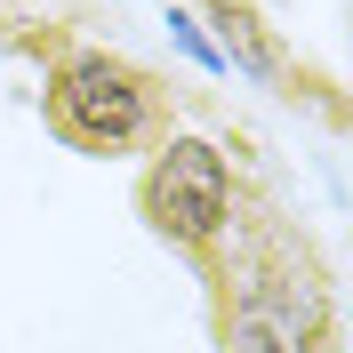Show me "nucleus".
Here are the masks:
<instances>
[{
	"label": "nucleus",
	"mask_w": 353,
	"mask_h": 353,
	"mask_svg": "<svg viewBox=\"0 0 353 353\" xmlns=\"http://www.w3.org/2000/svg\"><path fill=\"white\" fill-rule=\"evenodd\" d=\"M41 121L88 161H129L169 137V81L121 48H65L41 81Z\"/></svg>",
	"instance_id": "nucleus-1"
},
{
	"label": "nucleus",
	"mask_w": 353,
	"mask_h": 353,
	"mask_svg": "<svg viewBox=\"0 0 353 353\" xmlns=\"http://www.w3.org/2000/svg\"><path fill=\"white\" fill-rule=\"evenodd\" d=\"M217 345L225 353H337V313L330 289L305 257L281 241L241 249L217 265Z\"/></svg>",
	"instance_id": "nucleus-2"
},
{
	"label": "nucleus",
	"mask_w": 353,
	"mask_h": 353,
	"mask_svg": "<svg viewBox=\"0 0 353 353\" xmlns=\"http://www.w3.org/2000/svg\"><path fill=\"white\" fill-rule=\"evenodd\" d=\"M137 217L153 225L169 249L209 257L233 233V161L209 137H161L145 176H137Z\"/></svg>",
	"instance_id": "nucleus-3"
},
{
	"label": "nucleus",
	"mask_w": 353,
	"mask_h": 353,
	"mask_svg": "<svg viewBox=\"0 0 353 353\" xmlns=\"http://www.w3.org/2000/svg\"><path fill=\"white\" fill-rule=\"evenodd\" d=\"M201 8H209V24H217V41H209V48H217L233 72H249V81H273V88H289V81H297L289 48L273 41V24L249 8V0H201Z\"/></svg>",
	"instance_id": "nucleus-4"
},
{
	"label": "nucleus",
	"mask_w": 353,
	"mask_h": 353,
	"mask_svg": "<svg viewBox=\"0 0 353 353\" xmlns=\"http://www.w3.org/2000/svg\"><path fill=\"white\" fill-rule=\"evenodd\" d=\"M0 8H8V0H0Z\"/></svg>",
	"instance_id": "nucleus-5"
}]
</instances>
